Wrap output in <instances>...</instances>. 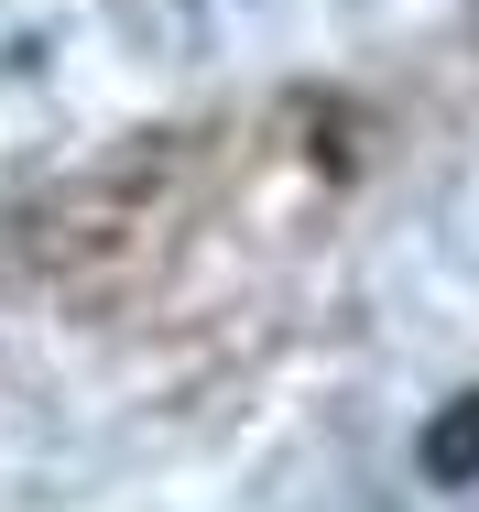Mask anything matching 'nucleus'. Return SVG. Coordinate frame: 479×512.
<instances>
[{
    "label": "nucleus",
    "mask_w": 479,
    "mask_h": 512,
    "mask_svg": "<svg viewBox=\"0 0 479 512\" xmlns=\"http://www.w3.org/2000/svg\"><path fill=\"white\" fill-rule=\"evenodd\" d=\"M425 469H436V480H479V393L425 425Z\"/></svg>",
    "instance_id": "nucleus-1"
}]
</instances>
